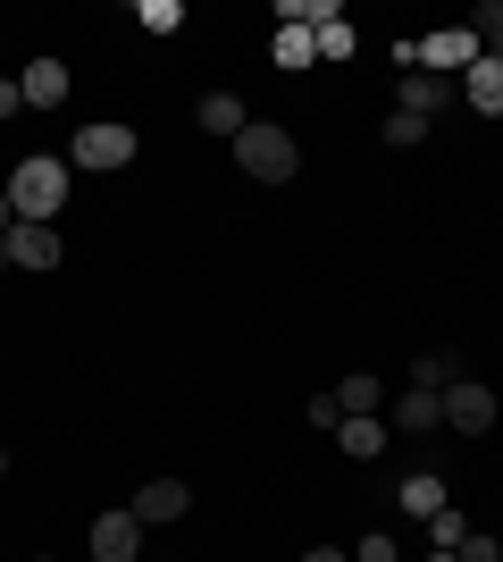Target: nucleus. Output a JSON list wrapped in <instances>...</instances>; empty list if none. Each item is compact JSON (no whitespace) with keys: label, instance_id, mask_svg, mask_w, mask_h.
I'll return each instance as SVG.
<instances>
[{"label":"nucleus","instance_id":"1","mask_svg":"<svg viewBox=\"0 0 503 562\" xmlns=\"http://www.w3.org/2000/svg\"><path fill=\"white\" fill-rule=\"evenodd\" d=\"M9 202H18V218H59L68 211V160H50V151H25L18 168H9Z\"/></svg>","mask_w":503,"mask_h":562},{"label":"nucleus","instance_id":"2","mask_svg":"<svg viewBox=\"0 0 503 562\" xmlns=\"http://www.w3.org/2000/svg\"><path fill=\"white\" fill-rule=\"evenodd\" d=\"M236 160H243V177H261V186H286L294 168H302V151H294V135H286V126L252 117V126L236 135Z\"/></svg>","mask_w":503,"mask_h":562},{"label":"nucleus","instance_id":"3","mask_svg":"<svg viewBox=\"0 0 503 562\" xmlns=\"http://www.w3.org/2000/svg\"><path fill=\"white\" fill-rule=\"evenodd\" d=\"M126 160H135V126H118V117H93V126H76L68 168H101V177H118Z\"/></svg>","mask_w":503,"mask_h":562},{"label":"nucleus","instance_id":"4","mask_svg":"<svg viewBox=\"0 0 503 562\" xmlns=\"http://www.w3.org/2000/svg\"><path fill=\"white\" fill-rule=\"evenodd\" d=\"M479 59H487V50H479V34H470V25H436V34H420V68L445 76V85H454V76H470Z\"/></svg>","mask_w":503,"mask_h":562},{"label":"nucleus","instance_id":"5","mask_svg":"<svg viewBox=\"0 0 503 562\" xmlns=\"http://www.w3.org/2000/svg\"><path fill=\"white\" fill-rule=\"evenodd\" d=\"M445 428H454V437H487V428H495V386L454 378V386H445Z\"/></svg>","mask_w":503,"mask_h":562},{"label":"nucleus","instance_id":"6","mask_svg":"<svg viewBox=\"0 0 503 562\" xmlns=\"http://www.w3.org/2000/svg\"><path fill=\"white\" fill-rule=\"evenodd\" d=\"M126 513L144 520V529H168V520L193 513V487H185V479H151V487H135V504H126Z\"/></svg>","mask_w":503,"mask_h":562},{"label":"nucleus","instance_id":"7","mask_svg":"<svg viewBox=\"0 0 503 562\" xmlns=\"http://www.w3.org/2000/svg\"><path fill=\"white\" fill-rule=\"evenodd\" d=\"M84 546H93V562H144V520L135 513H101Z\"/></svg>","mask_w":503,"mask_h":562},{"label":"nucleus","instance_id":"8","mask_svg":"<svg viewBox=\"0 0 503 562\" xmlns=\"http://www.w3.org/2000/svg\"><path fill=\"white\" fill-rule=\"evenodd\" d=\"M0 252H9V269H59V227H43V218H18Z\"/></svg>","mask_w":503,"mask_h":562},{"label":"nucleus","instance_id":"9","mask_svg":"<svg viewBox=\"0 0 503 562\" xmlns=\"http://www.w3.org/2000/svg\"><path fill=\"white\" fill-rule=\"evenodd\" d=\"M445 101H454V85H445V76H428V68H403V76H395V110H411V117H436Z\"/></svg>","mask_w":503,"mask_h":562},{"label":"nucleus","instance_id":"10","mask_svg":"<svg viewBox=\"0 0 503 562\" xmlns=\"http://www.w3.org/2000/svg\"><path fill=\"white\" fill-rule=\"evenodd\" d=\"M18 85H25V110H59V101H68V68H59L50 50H43V59H25Z\"/></svg>","mask_w":503,"mask_h":562},{"label":"nucleus","instance_id":"11","mask_svg":"<svg viewBox=\"0 0 503 562\" xmlns=\"http://www.w3.org/2000/svg\"><path fill=\"white\" fill-rule=\"evenodd\" d=\"M395 428H403V437H436V428H445V395L403 386V395H395Z\"/></svg>","mask_w":503,"mask_h":562},{"label":"nucleus","instance_id":"12","mask_svg":"<svg viewBox=\"0 0 503 562\" xmlns=\"http://www.w3.org/2000/svg\"><path fill=\"white\" fill-rule=\"evenodd\" d=\"M461 101H470L479 117H503V68H495V59H479V68L461 76Z\"/></svg>","mask_w":503,"mask_h":562},{"label":"nucleus","instance_id":"13","mask_svg":"<svg viewBox=\"0 0 503 562\" xmlns=\"http://www.w3.org/2000/svg\"><path fill=\"white\" fill-rule=\"evenodd\" d=\"M268 59H277L286 76H302V68L319 59V34H311V25H277V43H268Z\"/></svg>","mask_w":503,"mask_h":562},{"label":"nucleus","instance_id":"14","mask_svg":"<svg viewBox=\"0 0 503 562\" xmlns=\"http://www.w3.org/2000/svg\"><path fill=\"white\" fill-rule=\"evenodd\" d=\"M445 504H454V495H445V479H436V470H411V479H403V513H411V520H436Z\"/></svg>","mask_w":503,"mask_h":562},{"label":"nucleus","instance_id":"15","mask_svg":"<svg viewBox=\"0 0 503 562\" xmlns=\"http://www.w3.org/2000/svg\"><path fill=\"white\" fill-rule=\"evenodd\" d=\"M335 446L353 453V462H378V453H386V420H378V412H361V420L335 428Z\"/></svg>","mask_w":503,"mask_h":562},{"label":"nucleus","instance_id":"16","mask_svg":"<svg viewBox=\"0 0 503 562\" xmlns=\"http://www.w3.org/2000/svg\"><path fill=\"white\" fill-rule=\"evenodd\" d=\"M193 117H202V135H227V143H236L243 126H252V117H243V101H236V93H202V110H193Z\"/></svg>","mask_w":503,"mask_h":562},{"label":"nucleus","instance_id":"17","mask_svg":"<svg viewBox=\"0 0 503 562\" xmlns=\"http://www.w3.org/2000/svg\"><path fill=\"white\" fill-rule=\"evenodd\" d=\"M328 395H335V412H344V420H361V412H378V378L353 370V378H335Z\"/></svg>","mask_w":503,"mask_h":562},{"label":"nucleus","instance_id":"18","mask_svg":"<svg viewBox=\"0 0 503 562\" xmlns=\"http://www.w3.org/2000/svg\"><path fill=\"white\" fill-rule=\"evenodd\" d=\"M411 386H420V395H445V386H454V352H420V361H411Z\"/></svg>","mask_w":503,"mask_h":562},{"label":"nucleus","instance_id":"19","mask_svg":"<svg viewBox=\"0 0 503 562\" xmlns=\"http://www.w3.org/2000/svg\"><path fill=\"white\" fill-rule=\"evenodd\" d=\"M470 34H479V50H503V0H479V9H470Z\"/></svg>","mask_w":503,"mask_h":562},{"label":"nucleus","instance_id":"20","mask_svg":"<svg viewBox=\"0 0 503 562\" xmlns=\"http://www.w3.org/2000/svg\"><path fill=\"white\" fill-rule=\"evenodd\" d=\"M386 143H395V151L428 143V117H411V110H386Z\"/></svg>","mask_w":503,"mask_h":562},{"label":"nucleus","instance_id":"21","mask_svg":"<svg viewBox=\"0 0 503 562\" xmlns=\"http://www.w3.org/2000/svg\"><path fill=\"white\" fill-rule=\"evenodd\" d=\"M428 538H436V554H461V538H470V520H461L454 504H445V513L428 520Z\"/></svg>","mask_w":503,"mask_h":562},{"label":"nucleus","instance_id":"22","mask_svg":"<svg viewBox=\"0 0 503 562\" xmlns=\"http://www.w3.org/2000/svg\"><path fill=\"white\" fill-rule=\"evenodd\" d=\"M135 25H144V34H176V25H185V9H176V0H144V9H135Z\"/></svg>","mask_w":503,"mask_h":562},{"label":"nucleus","instance_id":"23","mask_svg":"<svg viewBox=\"0 0 503 562\" xmlns=\"http://www.w3.org/2000/svg\"><path fill=\"white\" fill-rule=\"evenodd\" d=\"M353 562H403V554H395V538H386V529H369V538L353 546Z\"/></svg>","mask_w":503,"mask_h":562},{"label":"nucleus","instance_id":"24","mask_svg":"<svg viewBox=\"0 0 503 562\" xmlns=\"http://www.w3.org/2000/svg\"><path fill=\"white\" fill-rule=\"evenodd\" d=\"M461 562H503V546L487 538V529H470V538H461Z\"/></svg>","mask_w":503,"mask_h":562},{"label":"nucleus","instance_id":"25","mask_svg":"<svg viewBox=\"0 0 503 562\" xmlns=\"http://www.w3.org/2000/svg\"><path fill=\"white\" fill-rule=\"evenodd\" d=\"M25 110V85H18V76H0V117H18Z\"/></svg>","mask_w":503,"mask_h":562},{"label":"nucleus","instance_id":"26","mask_svg":"<svg viewBox=\"0 0 503 562\" xmlns=\"http://www.w3.org/2000/svg\"><path fill=\"white\" fill-rule=\"evenodd\" d=\"M9 227H18V202H9V186H0V244H9Z\"/></svg>","mask_w":503,"mask_h":562},{"label":"nucleus","instance_id":"27","mask_svg":"<svg viewBox=\"0 0 503 562\" xmlns=\"http://www.w3.org/2000/svg\"><path fill=\"white\" fill-rule=\"evenodd\" d=\"M302 562H353V554H335V546H311V554H302Z\"/></svg>","mask_w":503,"mask_h":562},{"label":"nucleus","instance_id":"28","mask_svg":"<svg viewBox=\"0 0 503 562\" xmlns=\"http://www.w3.org/2000/svg\"><path fill=\"white\" fill-rule=\"evenodd\" d=\"M428 562H461V554H428Z\"/></svg>","mask_w":503,"mask_h":562},{"label":"nucleus","instance_id":"29","mask_svg":"<svg viewBox=\"0 0 503 562\" xmlns=\"http://www.w3.org/2000/svg\"><path fill=\"white\" fill-rule=\"evenodd\" d=\"M0 470H9V446H0Z\"/></svg>","mask_w":503,"mask_h":562},{"label":"nucleus","instance_id":"30","mask_svg":"<svg viewBox=\"0 0 503 562\" xmlns=\"http://www.w3.org/2000/svg\"><path fill=\"white\" fill-rule=\"evenodd\" d=\"M43 562H50V554H43Z\"/></svg>","mask_w":503,"mask_h":562}]
</instances>
